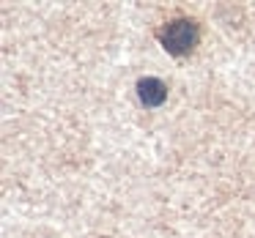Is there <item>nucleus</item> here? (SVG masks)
<instances>
[{"label": "nucleus", "mask_w": 255, "mask_h": 238, "mask_svg": "<svg viewBox=\"0 0 255 238\" xmlns=\"http://www.w3.org/2000/svg\"><path fill=\"white\" fill-rule=\"evenodd\" d=\"M137 96L145 107H159V104H165V99H167V88H165V82L156 79V77H143L137 82Z\"/></svg>", "instance_id": "obj_2"}, {"label": "nucleus", "mask_w": 255, "mask_h": 238, "mask_svg": "<svg viewBox=\"0 0 255 238\" xmlns=\"http://www.w3.org/2000/svg\"><path fill=\"white\" fill-rule=\"evenodd\" d=\"M159 39H162V47H165L170 55H184V52H189L195 47V41H198V25H195L192 19H173V22H167L165 28H162Z\"/></svg>", "instance_id": "obj_1"}]
</instances>
